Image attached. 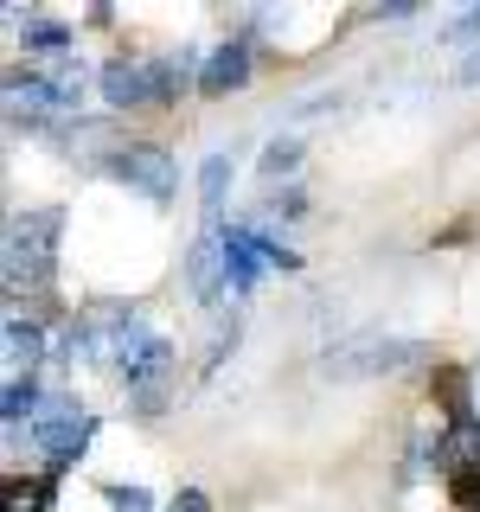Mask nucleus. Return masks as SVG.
<instances>
[{"label": "nucleus", "instance_id": "1", "mask_svg": "<svg viewBox=\"0 0 480 512\" xmlns=\"http://www.w3.org/2000/svg\"><path fill=\"white\" fill-rule=\"evenodd\" d=\"M52 244H58V212H26L7 231V288H39L52 276Z\"/></svg>", "mask_w": 480, "mask_h": 512}, {"label": "nucleus", "instance_id": "2", "mask_svg": "<svg viewBox=\"0 0 480 512\" xmlns=\"http://www.w3.org/2000/svg\"><path fill=\"white\" fill-rule=\"evenodd\" d=\"M96 436V416L90 410H77V404H64V397H52V404H39V416H32V442H39V455L45 461H77L84 455V442Z\"/></svg>", "mask_w": 480, "mask_h": 512}, {"label": "nucleus", "instance_id": "3", "mask_svg": "<svg viewBox=\"0 0 480 512\" xmlns=\"http://www.w3.org/2000/svg\"><path fill=\"white\" fill-rule=\"evenodd\" d=\"M423 346L416 340H352L340 352H327V372L333 378H365V372H397V365H416Z\"/></svg>", "mask_w": 480, "mask_h": 512}, {"label": "nucleus", "instance_id": "4", "mask_svg": "<svg viewBox=\"0 0 480 512\" xmlns=\"http://www.w3.org/2000/svg\"><path fill=\"white\" fill-rule=\"evenodd\" d=\"M109 173H116L122 186H135V192H148L154 205H167L173 192H180V167H173L160 148H122L116 160H109Z\"/></svg>", "mask_w": 480, "mask_h": 512}, {"label": "nucleus", "instance_id": "5", "mask_svg": "<svg viewBox=\"0 0 480 512\" xmlns=\"http://www.w3.org/2000/svg\"><path fill=\"white\" fill-rule=\"evenodd\" d=\"M186 288L205 301V308H218L224 295H231V269H224V237L205 231L199 244L186 250Z\"/></svg>", "mask_w": 480, "mask_h": 512}, {"label": "nucleus", "instance_id": "6", "mask_svg": "<svg viewBox=\"0 0 480 512\" xmlns=\"http://www.w3.org/2000/svg\"><path fill=\"white\" fill-rule=\"evenodd\" d=\"M103 96H109V109H141V103L160 96V77H148L135 58H109L103 64Z\"/></svg>", "mask_w": 480, "mask_h": 512}, {"label": "nucleus", "instance_id": "7", "mask_svg": "<svg viewBox=\"0 0 480 512\" xmlns=\"http://www.w3.org/2000/svg\"><path fill=\"white\" fill-rule=\"evenodd\" d=\"M237 84H250V45H218L212 58H205V71H199V90L205 96H231Z\"/></svg>", "mask_w": 480, "mask_h": 512}, {"label": "nucleus", "instance_id": "8", "mask_svg": "<svg viewBox=\"0 0 480 512\" xmlns=\"http://www.w3.org/2000/svg\"><path fill=\"white\" fill-rule=\"evenodd\" d=\"M218 237H224V269H231V288H250L256 276H263V263H269L263 237H256V231H218Z\"/></svg>", "mask_w": 480, "mask_h": 512}, {"label": "nucleus", "instance_id": "9", "mask_svg": "<svg viewBox=\"0 0 480 512\" xmlns=\"http://www.w3.org/2000/svg\"><path fill=\"white\" fill-rule=\"evenodd\" d=\"M436 455H442V468H455V474H480V416L448 423L442 442H436Z\"/></svg>", "mask_w": 480, "mask_h": 512}, {"label": "nucleus", "instance_id": "10", "mask_svg": "<svg viewBox=\"0 0 480 512\" xmlns=\"http://www.w3.org/2000/svg\"><path fill=\"white\" fill-rule=\"evenodd\" d=\"M7 109L13 116H45V109H58L52 77H7Z\"/></svg>", "mask_w": 480, "mask_h": 512}, {"label": "nucleus", "instance_id": "11", "mask_svg": "<svg viewBox=\"0 0 480 512\" xmlns=\"http://www.w3.org/2000/svg\"><path fill=\"white\" fill-rule=\"evenodd\" d=\"M39 352H45L39 327H26L20 314H7V365H13V378H32V365H39Z\"/></svg>", "mask_w": 480, "mask_h": 512}, {"label": "nucleus", "instance_id": "12", "mask_svg": "<svg viewBox=\"0 0 480 512\" xmlns=\"http://www.w3.org/2000/svg\"><path fill=\"white\" fill-rule=\"evenodd\" d=\"M224 186H231V154H212V160H205V167H199V199H205V212H224Z\"/></svg>", "mask_w": 480, "mask_h": 512}, {"label": "nucleus", "instance_id": "13", "mask_svg": "<svg viewBox=\"0 0 480 512\" xmlns=\"http://www.w3.org/2000/svg\"><path fill=\"white\" fill-rule=\"evenodd\" d=\"M32 410H39V384H32V378H13L7 397H0V416H7V423H26Z\"/></svg>", "mask_w": 480, "mask_h": 512}, {"label": "nucleus", "instance_id": "14", "mask_svg": "<svg viewBox=\"0 0 480 512\" xmlns=\"http://www.w3.org/2000/svg\"><path fill=\"white\" fill-rule=\"evenodd\" d=\"M26 52H71V26L32 20V26H26Z\"/></svg>", "mask_w": 480, "mask_h": 512}, {"label": "nucleus", "instance_id": "15", "mask_svg": "<svg viewBox=\"0 0 480 512\" xmlns=\"http://www.w3.org/2000/svg\"><path fill=\"white\" fill-rule=\"evenodd\" d=\"M295 167H301L295 141H269V148H263V173H269V180H282V173H295Z\"/></svg>", "mask_w": 480, "mask_h": 512}, {"label": "nucleus", "instance_id": "16", "mask_svg": "<svg viewBox=\"0 0 480 512\" xmlns=\"http://www.w3.org/2000/svg\"><path fill=\"white\" fill-rule=\"evenodd\" d=\"M109 506H116V512H154V500L141 487H109Z\"/></svg>", "mask_w": 480, "mask_h": 512}, {"label": "nucleus", "instance_id": "17", "mask_svg": "<svg viewBox=\"0 0 480 512\" xmlns=\"http://www.w3.org/2000/svg\"><path fill=\"white\" fill-rule=\"evenodd\" d=\"M480 32V7H468V13H455V20L442 26V39H474Z\"/></svg>", "mask_w": 480, "mask_h": 512}, {"label": "nucleus", "instance_id": "18", "mask_svg": "<svg viewBox=\"0 0 480 512\" xmlns=\"http://www.w3.org/2000/svg\"><path fill=\"white\" fill-rule=\"evenodd\" d=\"M167 512H212V500H205L199 487H180V493H173V506H167Z\"/></svg>", "mask_w": 480, "mask_h": 512}, {"label": "nucleus", "instance_id": "19", "mask_svg": "<svg viewBox=\"0 0 480 512\" xmlns=\"http://www.w3.org/2000/svg\"><path fill=\"white\" fill-rule=\"evenodd\" d=\"M455 77H461V84H480V45H474L468 58H461V71H455Z\"/></svg>", "mask_w": 480, "mask_h": 512}]
</instances>
